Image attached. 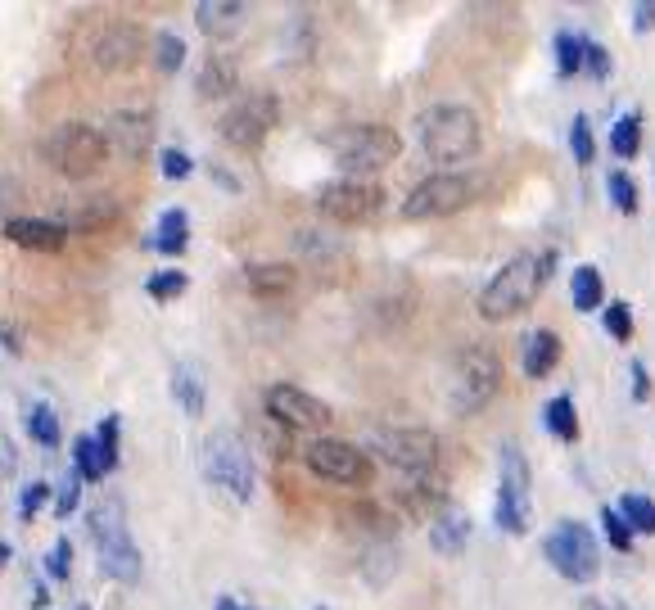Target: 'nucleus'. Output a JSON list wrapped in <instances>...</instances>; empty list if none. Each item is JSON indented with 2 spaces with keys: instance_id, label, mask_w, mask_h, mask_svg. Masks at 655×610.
<instances>
[{
  "instance_id": "423d86ee",
  "label": "nucleus",
  "mask_w": 655,
  "mask_h": 610,
  "mask_svg": "<svg viewBox=\"0 0 655 610\" xmlns=\"http://www.w3.org/2000/svg\"><path fill=\"white\" fill-rule=\"evenodd\" d=\"M502 385V362L493 349L484 344H470L453 357V371H448V407L453 416H474L493 403V393Z\"/></svg>"
},
{
  "instance_id": "603ef678",
  "label": "nucleus",
  "mask_w": 655,
  "mask_h": 610,
  "mask_svg": "<svg viewBox=\"0 0 655 610\" xmlns=\"http://www.w3.org/2000/svg\"><path fill=\"white\" fill-rule=\"evenodd\" d=\"M213 610H245V606L235 601V597H218V606H213Z\"/></svg>"
},
{
  "instance_id": "72a5a7b5",
  "label": "nucleus",
  "mask_w": 655,
  "mask_h": 610,
  "mask_svg": "<svg viewBox=\"0 0 655 610\" xmlns=\"http://www.w3.org/2000/svg\"><path fill=\"white\" fill-rule=\"evenodd\" d=\"M150 50H155L150 59H155L159 73H176V69L186 64V41L176 37V33H159V37L150 41Z\"/></svg>"
},
{
  "instance_id": "8fccbe9b",
  "label": "nucleus",
  "mask_w": 655,
  "mask_h": 610,
  "mask_svg": "<svg viewBox=\"0 0 655 610\" xmlns=\"http://www.w3.org/2000/svg\"><path fill=\"white\" fill-rule=\"evenodd\" d=\"M203 168H208V176H213V181H218V186H222V191H231V195H235V191H240V176H231V172H226L222 163H213V159H208Z\"/></svg>"
},
{
  "instance_id": "6e6552de",
  "label": "nucleus",
  "mask_w": 655,
  "mask_h": 610,
  "mask_svg": "<svg viewBox=\"0 0 655 610\" xmlns=\"http://www.w3.org/2000/svg\"><path fill=\"white\" fill-rule=\"evenodd\" d=\"M529 462L520 443H506L502 448V462H497V507H493V521L502 534L524 538L533 525V493H529Z\"/></svg>"
},
{
  "instance_id": "ea45409f",
  "label": "nucleus",
  "mask_w": 655,
  "mask_h": 610,
  "mask_svg": "<svg viewBox=\"0 0 655 610\" xmlns=\"http://www.w3.org/2000/svg\"><path fill=\"white\" fill-rule=\"evenodd\" d=\"M159 172H163L168 181H186V176L195 172V159L186 155V149H176V145H163V149H159Z\"/></svg>"
},
{
  "instance_id": "4468645a",
  "label": "nucleus",
  "mask_w": 655,
  "mask_h": 610,
  "mask_svg": "<svg viewBox=\"0 0 655 610\" xmlns=\"http://www.w3.org/2000/svg\"><path fill=\"white\" fill-rule=\"evenodd\" d=\"M276 122H281V100L272 90H245V96H235V105L222 113L218 132L235 149H258L267 136H272Z\"/></svg>"
},
{
  "instance_id": "39448f33",
  "label": "nucleus",
  "mask_w": 655,
  "mask_h": 610,
  "mask_svg": "<svg viewBox=\"0 0 655 610\" xmlns=\"http://www.w3.org/2000/svg\"><path fill=\"white\" fill-rule=\"evenodd\" d=\"M199 466L203 479L222 488L226 498L235 502H254V488H258V466H254V452L249 443L235 435V430H213L199 448Z\"/></svg>"
},
{
  "instance_id": "412c9836",
  "label": "nucleus",
  "mask_w": 655,
  "mask_h": 610,
  "mask_svg": "<svg viewBox=\"0 0 655 610\" xmlns=\"http://www.w3.org/2000/svg\"><path fill=\"white\" fill-rule=\"evenodd\" d=\"M195 90H199V100H226L240 90V69H235V59L231 54H208L199 73H195Z\"/></svg>"
},
{
  "instance_id": "20e7f679",
  "label": "nucleus",
  "mask_w": 655,
  "mask_h": 610,
  "mask_svg": "<svg viewBox=\"0 0 655 610\" xmlns=\"http://www.w3.org/2000/svg\"><path fill=\"white\" fill-rule=\"evenodd\" d=\"M82 46H77V59H86L96 73H127L140 64L145 46H150V37H145V27L136 19H86L82 27Z\"/></svg>"
},
{
  "instance_id": "2eb2a0df",
  "label": "nucleus",
  "mask_w": 655,
  "mask_h": 610,
  "mask_svg": "<svg viewBox=\"0 0 655 610\" xmlns=\"http://www.w3.org/2000/svg\"><path fill=\"white\" fill-rule=\"evenodd\" d=\"M262 407H267V420H276L281 430H294V435H308V430H325V425L335 420L331 403H321L317 393L299 389V385H272L262 393Z\"/></svg>"
},
{
  "instance_id": "f3484780",
  "label": "nucleus",
  "mask_w": 655,
  "mask_h": 610,
  "mask_svg": "<svg viewBox=\"0 0 655 610\" xmlns=\"http://www.w3.org/2000/svg\"><path fill=\"white\" fill-rule=\"evenodd\" d=\"M96 552H100V570L113 578V584H140L145 557H140V547H136V538H132V529L100 538V542H96Z\"/></svg>"
},
{
  "instance_id": "c85d7f7f",
  "label": "nucleus",
  "mask_w": 655,
  "mask_h": 610,
  "mask_svg": "<svg viewBox=\"0 0 655 610\" xmlns=\"http://www.w3.org/2000/svg\"><path fill=\"white\" fill-rule=\"evenodd\" d=\"M73 471L82 475V484H86V479L100 484V479L113 475L109 462H104V452H100V443H96L91 435H77V439H73Z\"/></svg>"
},
{
  "instance_id": "37998d69",
  "label": "nucleus",
  "mask_w": 655,
  "mask_h": 610,
  "mask_svg": "<svg viewBox=\"0 0 655 610\" xmlns=\"http://www.w3.org/2000/svg\"><path fill=\"white\" fill-rule=\"evenodd\" d=\"M118 430H123V416H104L100 420V430L91 435L96 443H100V452H104V462H109V471H118Z\"/></svg>"
},
{
  "instance_id": "7ed1b4c3",
  "label": "nucleus",
  "mask_w": 655,
  "mask_h": 610,
  "mask_svg": "<svg viewBox=\"0 0 655 610\" xmlns=\"http://www.w3.org/2000/svg\"><path fill=\"white\" fill-rule=\"evenodd\" d=\"M325 149H331V159L339 163L344 176L371 181V172L390 168L403 155V136L394 127H384V122H348V127L325 136Z\"/></svg>"
},
{
  "instance_id": "1a4fd4ad",
  "label": "nucleus",
  "mask_w": 655,
  "mask_h": 610,
  "mask_svg": "<svg viewBox=\"0 0 655 610\" xmlns=\"http://www.w3.org/2000/svg\"><path fill=\"white\" fill-rule=\"evenodd\" d=\"M474 195H480V181H474V176H466V172H434L425 181H416L398 212L407 222H434V218H453V212H461L466 204H474Z\"/></svg>"
},
{
  "instance_id": "393cba45",
  "label": "nucleus",
  "mask_w": 655,
  "mask_h": 610,
  "mask_svg": "<svg viewBox=\"0 0 655 610\" xmlns=\"http://www.w3.org/2000/svg\"><path fill=\"white\" fill-rule=\"evenodd\" d=\"M172 399L182 403L186 416H203V403H208V385H203V366L199 362H176L172 366Z\"/></svg>"
},
{
  "instance_id": "a878e982",
  "label": "nucleus",
  "mask_w": 655,
  "mask_h": 610,
  "mask_svg": "<svg viewBox=\"0 0 655 610\" xmlns=\"http://www.w3.org/2000/svg\"><path fill=\"white\" fill-rule=\"evenodd\" d=\"M123 529H127V502L118 498V493H100L91 502V511H86V534L100 542V538L123 534Z\"/></svg>"
},
{
  "instance_id": "4c0bfd02",
  "label": "nucleus",
  "mask_w": 655,
  "mask_h": 610,
  "mask_svg": "<svg viewBox=\"0 0 655 610\" xmlns=\"http://www.w3.org/2000/svg\"><path fill=\"white\" fill-rule=\"evenodd\" d=\"M606 330H610L615 344H629L633 340V308L623 298H615L610 308H606Z\"/></svg>"
},
{
  "instance_id": "aec40b11",
  "label": "nucleus",
  "mask_w": 655,
  "mask_h": 610,
  "mask_svg": "<svg viewBox=\"0 0 655 610\" xmlns=\"http://www.w3.org/2000/svg\"><path fill=\"white\" fill-rule=\"evenodd\" d=\"M245 14H249V5H240V0H199L195 27L208 41H231L245 27Z\"/></svg>"
},
{
  "instance_id": "2f4dec72",
  "label": "nucleus",
  "mask_w": 655,
  "mask_h": 610,
  "mask_svg": "<svg viewBox=\"0 0 655 610\" xmlns=\"http://www.w3.org/2000/svg\"><path fill=\"white\" fill-rule=\"evenodd\" d=\"M615 511L623 515V525H629L633 534H651V538H655V502H651V498L629 493V498H619Z\"/></svg>"
},
{
  "instance_id": "58836bf2",
  "label": "nucleus",
  "mask_w": 655,
  "mask_h": 610,
  "mask_svg": "<svg viewBox=\"0 0 655 610\" xmlns=\"http://www.w3.org/2000/svg\"><path fill=\"white\" fill-rule=\"evenodd\" d=\"M570 155H574V163H592V155H597V141H592V122H588L583 113L570 122Z\"/></svg>"
},
{
  "instance_id": "3c124183",
  "label": "nucleus",
  "mask_w": 655,
  "mask_h": 610,
  "mask_svg": "<svg viewBox=\"0 0 655 610\" xmlns=\"http://www.w3.org/2000/svg\"><path fill=\"white\" fill-rule=\"evenodd\" d=\"M633 399L646 403L651 399V376H646V362H633Z\"/></svg>"
},
{
  "instance_id": "a211bd4d",
  "label": "nucleus",
  "mask_w": 655,
  "mask_h": 610,
  "mask_svg": "<svg viewBox=\"0 0 655 610\" xmlns=\"http://www.w3.org/2000/svg\"><path fill=\"white\" fill-rule=\"evenodd\" d=\"M0 231H5L10 244H18V249H33V254H59L69 244L64 222H50V218H10Z\"/></svg>"
},
{
  "instance_id": "f03ea898",
  "label": "nucleus",
  "mask_w": 655,
  "mask_h": 610,
  "mask_svg": "<svg viewBox=\"0 0 655 610\" xmlns=\"http://www.w3.org/2000/svg\"><path fill=\"white\" fill-rule=\"evenodd\" d=\"M416 141H421L430 163L457 168V163H470L474 155H480L484 132H480L474 109H466V105H430L421 118H416Z\"/></svg>"
},
{
  "instance_id": "49530a36",
  "label": "nucleus",
  "mask_w": 655,
  "mask_h": 610,
  "mask_svg": "<svg viewBox=\"0 0 655 610\" xmlns=\"http://www.w3.org/2000/svg\"><path fill=\"white\" fill-rule=\"evenodd\" d=\"M602 525H606V538H610L615 552H629V547H633V529L623 525V515L615 507H602Z\"/></svg>"
},
{
  "instance_id": "c03bdc74",
  "label": "nucleus",
  "mask_w": 655,
  "mask_h": 610,
  "mask_svg": "<svg viewBox=\"0 0 655 610\" xmlns=\"http://www.w3.org/2000/svg\"><path fill=\"white\" fill-rule=\"evenodd\" d=\"M50 498H54V488H50L46 479H33V484H27L23 493H18V515H23V521H33V515H37Z\"/></svg>"
},
{
  "instance_id": "c9c22d12",
  "label": "nucleus",
  "mask_w": 655,
  "mask_h": 610,
  "mask_svg": "<svg viewBox=\"0 0 655 610\" xmlns=\"http://www.w3.org/2000/svg\"><path fill=\"white\" fill-rule=\"evenodd\" d=\"M186 271H155L150 281H145V294H150L155 303H168V298H182L186 294Z\"/></svg>"
},
{
  "instance_id": "e433bc0d",
  "label": "nucleus",
  "mask_w": 655,
  "mask_h": 610,
  "mask_svg": "<svg viewBox=\"0 0 655 610\" xmlns=\"http://www.w3.org/2000/svg\"><path fill=\"white\" fill-rule=\"evenodd\" d=\"M27 435H33V443H41V448H54L59 443V416H54V407H33V416H27Z\"/></svg>"
},
{
  "instance_id": "cd10ccee",
  "label": "nucleus",
  "mask_w": 655,
  "mask_h": 610,
  "mask_svg": "<svg viewBox=\"0 0 655 610\" xmlns=\"http://www.w3.org/2000/svg\"><path fill=\"white\" fill-rule=\"evenodd\" d=\"M570 298H574V308H579V313H597V308H606L602 271L592 267V263H583L574 277H570Z\"/></svg>"
},
{
  "instance_id": "ddd939ff",
  "label": "nucleus",
  "mask_w": 655,
  "mask_h": 610,
  "mask_svg": "<svg viewBox=\"0 0 655 610\" xmlns=\"http://www.w3.org/2000/svg\"><path fill=\"white\" fill-rule=\"evenodd\" d=\"M317 208L321 218H331L339 227H362L384 212V186H375L367 176H335L317 191Z\"/></svg>"
},
{
  "instance_id": "6ab92c4d",
  "label": "nucleus",
  "mask_w": 655,
  "mask_h": 610,
  "mask_svg": "<svg viewBox=\"0 0 655 610\" xmlns=\"http://www.w3.org/2000/svg\"><path fill=\"white\" fill-rule=\"evenodd\" d=\"M118 212H123V204H118V195H86V199H77L64 218V231L69 235H96V231H104V227H113L118 222Z\"/></svg>"
},
{
  "instance_id": "79ce46f5",
  "label": "nucleus",
  "mask_w": 655,
  "mask_h": 610,
  "mask_svg": "<svg viewBox=\"0 0 655 610\" xmlns=\"http://www.w3.org/2000/svg\"><path fill=\"white\" fill-rule=\"evenodd\" d=\"M583 73L592 77V82H606L610 77V50L602 46V41H583Z\"/></svg>"
},
{
  "instance_id": "f704fd0d",
  "label": "nucleus",
  "mask_w": 655,
  "mask_h": 610,
  "mask_svg": "<svg viewBox=\"0 0 655 610\" xmlns=\"http://www.w3.org/2000/svg\"><path fill=\"white\" fill-rule=\"evenodd\" d=\"M606 195H610V204L619 208V212H638V181L629 176V172H610L606 176Z\"/></svg>"
},
{
  "instance_id": "9d476101",
  "label": "nucleus",
  "mask_w": 655,
  "mask_h": 610,
  "mask_svg": "<svg viewBox=\"0 0 655 610\" xmlns=\"http://www.w3.org/2000/svg\"><path fill=\"white\" fill-rule=\"evenodd\" d=\"M543 557L552 561V570L570 584H592L602 574V542L583 521H560L547 538H543Z\"/></svg>"
},
{
  "instance_id": "b1692460",
  "label": "nucleus",
  "mask_w": 655,
  "mask_h": 610,
  "mask_svg": "<svg viewBox=\"0 0 655 610\" xmlns=\"http://www.w3.org/2000/svg\"><path fill=\"white\" fill-rule=\"evenodd\" d=\"M560 362V334L556 330H529L524 334V353H520V366L529 380H543L556 371Z\"/></svg>"
},
{
  "instance_id": "c756f323",
  "label": "nucleus",
  "mask_w": 655,
  "mask_h": 610,
  "mask_svg": "<svg viewBox=\"0 0 655 610\" xmlns=\"http://www.w3.org/2000/svg\"><path fill=\"white\" fill-rule=\"evenodd\" d=\"M543 425L560 443H574L579 439V416H574V399H570V393H556V399L543 407Z\"/></svg>"
},
{
  "instance_id": "7c9ffc66",
  "label": "nucleus",
  "mask_w": 655,
  "mask_h": 610,
  "mask_svg": "<svg viewBox=\"0 0 655 610\" xmlns=\"http://www.w3.org/2000/svg\"><path fill=\"white\" fill-rule=\"evenodd\" d=\"M638 149H642V118L638 113H619L615 127H610V155L629 163V159H638Z\"/></svg>"
},
{
  "instance_id": "bb28decb",
  "label": "nucleus",
  "mask_w": 655,
  "mask_h": 610,
  "mask_svg": "<svg viewBox=\"0 0 655 610\" xmlns=\"http://www.w3.org/2000/svg\"><path fill=\"white\" fill-rule=\"evenodd\" d=\"M186 244H190V218H186V208H163L159 231H155V249H159L163 258H182Z\"/></svg>"
},
{
  "instance_id": "09e8293b",
  "label": "nucleus",
  "mask_w": 655,
  "mask_h": 610,
  "mask_svg": "<svg viewBox=\"0 0 655 610\" xmlns=\"http://www.w3.org/2000/svg\"><path fill=\"white\" fill-rule=\"evenodd\" d=\"M655 27V0H638L633 5V33H651Z\"/></svg>"
},
{
  "instance_id": "f8f14e48",
  "label": "nucleus",
  "mask_w": 655,
  "mask_h": 610,
  "mask_svg": "<svg viewBox=\"0 0 655 610\" xmlns=\"http://www.w3.org/2000/svg\"><path fill=\"white\" fill-rule=\"evenodd\" d=\"M371 452L416 479H425L438 466V439L421 425H380V430H371Z\"/></svg>"
},
{
  "instance_id": "a18cd8bd",
  "label": "nucleus",
  "mask_w": 655,
  "mask_h": 610,
  "mask_svg": "<svg viewBox=\"0 0 655 610\" xmlns=\"http://www.w3.org/2000/svg\"><path fill=\"white\" fill-rule=\"evenodd\" d=\"M77 498H82V475L77 471H69L64 479H59V488H54V515H73V507H77Z\"/></svg>"
},
{
  "instance_id": "9b49d317",
  "label": "nucleus",
  "mask_w": 655,
  "mask_h": 610,
  "mask_svg": "<svg viewBox=\"0 0 655 610\" xmlns=\"http://www.w3.org/2000/svg\"><path fill=\"white\" fill-rule=\"evenodd\" d=\"M304 466L325 479V484H344V488H367L375 466H371V452L357 448L348 439H331V435H317L304 443Z\"/></svg>"
},
{
  "instance_id": "5701e85b",
  "label": "nucleus",
  "mask_w": 655,
  "mask_h": 610,
  "mask_svg": "<svg viewBox=\"0 0 655 610\" xmlns=\"http://www.w3.org/2000/svg\"><path fill=\"white\" fill-rule=\"evenodd\" d=\"M240 281L254 298H276L294 290V267L289 263H245L240 267Z\"/></svg>"
},
{
  "instance_id": "5fc2aeb1",
  "label": "nucleus",
  "mask_w": 655,
  "mask_h": 610,
  "mask_svg": "<svg viewBox=\"0 0 655 610\" xmlns=\"http://www.w3.org/2000/svg\"><path fill=\"white\" fill-rule=\"evenodd\" d=\"M317 610H325V606H317Z\"/></svg>"
},
{
  "instance_id": "f257e3e1",
  "label": "nucleus",
  "mask_w": 655,
  "mask_h": 610,
  "mask_svg": "<svg viewBox=\"0 0 655 610\" xmlns=\"http://www.w3.org/2000/svg\"><path fill=\"white\" fill-rule=\"evenodd\" d=\"M552 267H556L552 249L543 258L539 254H516L511 263H502L493 271V281L480 290V317L484 321H506V317L529 313L533 298H539L543 285L552 281Z\"/></svg>"
},
{
  "instance_id": "864d4df0",
  "label": "nucleus",
  "mask_w": 655,
  "mask_h": 610,
  "mask_svg": "<svg viewBox=\"0 0 655 610\" xmlns=\"http://www.w3.org/2000/svg\"><path fill=\"white\" fill-rule=\"evenodd\" d=\"M10 561V542H0V565H5Z\"/></svg>"
},
{
  "instance_id": "0eeeda50",
  "label": "nucleus",
  "mask_w": 655,
  "mask_h": 610,
  "mask_svg": "<svg viewBox=\"0 0 655 610\" xmlns=\"http://www.w3.org/2000/svg\"><path fill=\"white\" fill-rule=\"evenodd\" d=\"M41 155H46V163H50L59 176L86 181V176H96V172L104 168L109 145H104V132L91 127V122H59V127L46 136Z\"/></svg>"
},
{
  "instance_id": "dca6fc26",
  "label": "nucleus",
  "mask_w": 655,
  "mask_h": 610,
  "mask_svg": "<svg viewBox=\"0 0 655 610\" xmlns=\"http://www.w3.org/2000/svg\"><path fill=\"white\" fill-rule=\"evenodd\" d=\"M100 132H104L109 155H123L127 163H136V159L150 155V145H155V113L150 109H118Z\"/></svg>"
},
{
  "instance_id": "473e14b6",
  "label": "nucleus",
  "mask_w": 655,
  "mask_h": 610,
  "mask_svg": "<svg viewBox=\"0 0 655 610\" xmlns=\"http://www.w3.org/2000/svg\"><path fill=\"white\" fill-rule=\"evenodd\" d=\"M583 33H556V77H574L583 73Z\"/></svg>"
},
{
  "instance_id": "a19ab883",
  "label": "nucleus",
  "mask_w": 655,
  "mask_h": 610,
  "mask_svg": "<svg viewBox=\"0 0 655 610\" xmlns=\"http://www.w3.org/2000/svg\"><path fill=\"white\" fill-rule=\"evenodd\" d=\"M46 574L54 578V584H64V578L73 574V542L69 538H54V547L46 552Z\"/></svg>"
},
{
  "instance_id": "de8ad7c7",
  "label": "nucleus",
  "mask_w": 655,
  "mask_h": 610,
  "mask_svg": "<svg viewBox=\"0 0 655 610\" xmlns=\"http://www.w3.org/2000/svg\"><path fill=\"white\" fill-rule=\"evenodd\" d=\"M14 199H18V181H10V176H0V227H5L10 218H14Z\"/></svg>"
},
{
  "instance_id": "4be33fe9",
  "label": "nucleus",
  "mask_w": 655,
  "mask_h": 610,
  "mask_svg": "<svg viewBox=\"0 0 655 610\" xmlns=\"http://www.w3.org/2000/svg\"><path fill=\"white\" fill-rule=\"evenodd\" d=\"M466 542H470V515L461 507H443L434 515V525H430V547H434L438 557L457 561L466 552Z\"/></svg>"
}]
</instances>
